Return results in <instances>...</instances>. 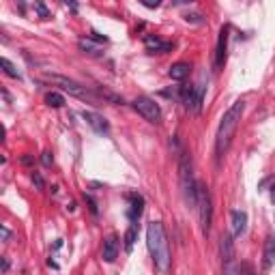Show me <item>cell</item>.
Here are the masks:
<instances>
[{
  "instance_id": "cell-1",
  "label": "cell",
  "mask_w": 275,
  "mask_h": 275,
  "mask_svg": "<svg viewBox=\"0 0 275 275\" xmlns=\"http://www.w3.org/2000/svg\"><path fill=\"white\" fill-rule=\"evenodd\" d=\"M147 245L150 252L155 267L159 273H168L172 265V254H170V243L166 236V228L161 222H150L147 226Z\"/></svg>"
},
{
  "instance_id": "cell-2",
  "label": "cell",
  "mask_w": 275,
  "mask_h": 275,
  "mask_svg": "<svg viewBox=\"0 0 275 275\" xmlns=\"http://www.w3.org/2000/svg\"><path fill=\"white\" fill-rule=\"evenodd\" d=\"M243 112H245V101H234L222 116V123L217 127V136H215V155H217V161H222V157L228 153Z\"/></svg>"
},
{
  "instance_id": "cell-3",
  "label": "cell",
  "mask_w": 275,
  "mask_h": 275,
  "mask_svg": "<svg viewBox=\"0 0 275 275\" xmlns=\"http://www.w3.org/2000/svg\"><path fill=\"white\" fill-rule=\"evenodd\" d=\"M179 176H181V191L183 198L190 207L198 204V183L193 179V164H191V155L187 150L181 153V164H179Z\"/></svg>"
},
{
  "instance_id": "cell-4",
  "label": "cell",
  "mask_w": 275,
  "mask_h": 275,
  "mask_svg": "<svg viewBox=\"0 0 275 275\" xmlns=\"http://www.w3.org/2000/svg\"><path fill=\"white\" fill-rule=\"evenodd\" d=\"M43 80H45V82H52L54 86H61L64 93L78 97V99H82V101H88V104H93V106L101 104L99 95L93 93L90 88H86V86H82L80 82H75V80H69V78H64V75H56V73H45Z\"/></svg>"
},
{
  "instance_id": "cell-5",
  "label": "cell",
  "mask_w": 275,
  "mask_h": 275,
  "mask_svg": "<svg viewBox=\"0 0 275 275\" xmlns=\"http://www.w3.org/2000/svg\"><path fill=\"white\" fill-rule=\"evenodd\" d=\"M198 213H200V228L202 234L209 236L211 233V222H213V200H211V191L204 183H198Z\"/></svg>"
},
{
  "instance_id": "cell-6",
  "label": "cell",
  "mask_w": 275,
  "mask_h": 275,
  "mask_svg": "<svg viewBox=\"0 0 275 275\" xmlns=\"http://www.w3.org/2000/svg\"><path fill=\"white\" fill-rule=\"evenodd\" d=\"M176 97L183 101L187 112L198 114L202 110V99H204V86H181L176 90Z\"/></svg>"
},
{
  "instance_id": "cell-7",
  "label": "cell",
  "mask_w": 275,
  "mask_h": 275,
  "mask_svg": "<svg viewBox=\"0 0 275 275\" xmlns=\"http://www.w3.org/2000/svg\"><path fill=\"white\" fill-rule=\"evenodd\" d=\"M131 106L150 125H159L161 123V107H159V104H155V99H150V97H138V99H133Z\"/></svg>"
},
{
  "instance_id": "cell-8",
  "label": "cell",
  "mask_w": 275,
  "mask_h": 275,
  "mask_svg": "<svg viewBox=\"0 0 275 275\" xmlns=\"http://www.w3.org/2000/svg\"><path fill=\"white\" fill-rule=\"evenodd\" d=\"M222 243H219V252H222V262H224V271L226 275H233V265H234V241L230 233L222 234Z\"/></svg>"
},
{
  "instance_id": "cell-9",
  "label": "cell",
  "mask_w": 275,
  "mask_h": 275,
  "mask_svg": "<svg viewBox=\"0 0 275 275\" xmlns=\"http://www.w3.org/2000/svg\"><path fill=\"white\" fill-rule=\"evenodd\" d=\"M228 35H230V28L224 26L219 30V37H217V47H215V71H222L224 64H226V50H228Z\"/></svg>"
},
{
  "instance_id": "cell-10",
  "label": "cell",
  "mask_w": 275,
  "mask_h": 275,
  "mask_svg": "<svg viewBox=\"0 0 275 275\" xmlns=\"http://www.w3.org/2000/svg\"><path fill=\"white\" fill-rule=\"evenodd\" d=\"M127 200H129L127 219L131 224H138V219L142 217V211H144V198L140 193H127Z\"/></svg>"
},
{
  "instance_id": "cell-11",
  "label": "cell",
  "mask_w": 275,
  "mask_h": 275,
  "mask_svg": "<svg viewBox=\"0 0 275 275\" xmlns=\"http://www.w3.org/2000/svg\"><path fill=\"white\" fill-rule=\"evenodd\" d=\"M144 47H147L148 54H166L172 50V43L159 39V37H155V35H147L144 37Z\"/></svg>"
},
{
  "instance_id": "cell-12",
  "label": "cell",
  "mask_w": 275,
  "mask_h": 275,
  "mask_svg": "<svg viewBox=\"0 0 275 275\" xmlns=\"http://www.w3.org/2000/svg\"><path fill=\"white\" fill-rule=\"evenodd\" d=\"M82 118H84L86 123H88L90 127L95 129L97 133H104V136H106V133H110V123H107L104 116L95 114V112H86V110H84V112H82Z\"/></svg>"
},
{
  "instance_id": "cell-13",
  "label": "cell",
  "mask_w": 275,
  "mask_h": 275,
  "mask_svg": "<svg viewBox=\"0 0 275 275\" xmlns=\"http://www.w3.org/2000/svg\"><path fill=\"white\" fill-rule=\"evenodd\" d=\"M116 256H118V236H116V234H110V236H107V239L104 241L101 258H104V262L112 265V262L116 260Z\"/></svg>"
},
{
  "instance_id": "cell-14",
  "label": "cell",
  "mask_w": 275,
  "mask_h": 275,
  "mask_svg": "<svg viewBox=\"0 0 275 275\" xmlns=\"http://www.w3.org/2000/svg\"><path fill=\"white\" fill-rule=\"evenodd\" d=\"M275 262V239L273 236H267L265 241V252H262V269L269 271Z\"/></svg>"
},
{
  "instance_id": "cell-15",
  "label": "cell",
  "mask_w": 275,
  "mask_h": 275,
  "mask_svg": "<svg viewBox=\"0 0 275 275\" xmlns=\"http://www.w3.org/2000/svg\"><path fill=\"white\" fill-rule=\"evenodd\" d=\"M233 234L234 236H241L247 228V213L245 211H233Z\"/></svg>"
},
{
  "instance_id": "cell-16",
  "label": "cell",
  "mask_w": 275,
  "mask_h": 275,
  "mask_svg": "<svg viewBox=\"0 0 275 275\" xmlns=\"http://www.w3.org/2000/svg\"><path fill=\"white\" fill-rule=\"evenodd\" d=\"M190 71H191V67L187 63H174L170 67V71H168V75L172 80H176V82H183V80L190 75Z\"/></svg>"
},
{
  "instance_id": "cell-17",
  "label": "cell",
  "mask_w": 275,
  "mask_h": 275,
  "mask_svg": "<svg viewBox=\"0 0 275 275\" xmlns=\"http://www.w3.org/2000/svg\"><path fill=\"white\" fill-rule=\"evenodd\" d=\"M78 47L82 50L84 54H90V56H101V43H97V41H93L88 37V39H80L78 41Z\"/></svg>"
},
{
  "instance_id": "cell-18",
  "label": "cell",
  "mask_w": 275,
  "mask_h": 275,
  "mask_svg": "<svg viewBox=\"0 0 275 275\" xmlns=\"http://www.w3.org/2000/svg\"><path fill=\"white\" fill-rule=\"evenodd\" d=\"M138 224H129V228H127V233H125V250L127 252H131V247H133V243H136V239H138Z\"/></svg>"
},
{
  "instance_id": "cell-19",
  "label": "cell",
  "mask_w": 275,
  "mask_h": 275,
  "mask_svg": "<svg viewBox=\"0 0 275 275\" xmlns=\"http://www.w3.org/2000/svg\"><path fill=\"white\" fill-rule=\"evenodd\" d=\"M0 67H2V71L9 75V78H13V80H20V73H18V69H15V64L9 61V58H0Z\"/></svg>"
},
{
  "instance_id": "cell-20",
  "label": "cell",
  "mask_w": 275,
  "mask_h": 275,
  "mask_svg": "<svg viewBox=\"0 0 275 275\" xmlns=\"http://www.w3.org/2000/svg\"><path fill=\"white\" fill-rule=\"evenodd\" d=\"M45 104L50 106V107H63L64 106V97L61 95V93H47L45 95Z\"/></svg>"
},
{
  "instance_id": "cell-21",
  "label": "cell",
  "mask_w": 275,
  "mask_h": 275,
  "mask_svg": "<svg viewBox=\"0 0 275 275\" xmlns=\"http://www.w3.org/2000/svg\"><path fill=\"white\" fill-rule=\"evenodd\" d=\"M35 11L41 15L43 20H47V18H50V11H47V7H45V4H43V2H35Z\"/></svg>"
},
{
  "instance_id": "cell-22",
  "label": "cell",
  "mask_w": 275,
  "mask_h": 275,
  "mask_svg": "<svg viewBox=\"0 0 275 275\" xmlns=\"http://www.w3.org/2000/svg\"><path fill=\"white\" fill-rule=\"evenodd\" d=\"M41 164L45 166V168H50V166L54 164V157H52V153H50V150H45V153H41Z\"/></svg>"
},
{
  "instance_id": "cell-23",
  "label": "cell",
  "mask_w": 275,
  "mask_h": 275,
  "mask_svg": "<svg viewBox=\"0 0 275 275\" xmlns=\"http://www.w3.org/2000/svg\"><path fill=\"white\" fill-rule=\"evenodd\" d=\"M84 200L88 202V209H90V213H93V215H97V213H99V209H97V202L93 200V196H88V193H84Z\"/></svg>"
},
{
  "instance_id": "cell-24",
  "label": "cell",
  "mask_w": 275,
  "mask_h": 275,
  "mask_svg": "<svg viewBox=\"0 0 275 275\" xmlns=\"http://www.w3.org/2000/svg\"><path fill=\"white\" fill-rule=\"evenodd\" d=\"M185 21H191V24H204V20H202V15L200 13H187L185 15Z\"/></svg>"
},
{
  "instance_id": "cell-25",
  "label": "cell",
  "mask_w": 275,
  "mask_h": 275,
  "mask_svg": "<svg viewBox=\"0 0 275 275\" xmlns=\"http://www.w3.org/2000/svg\"><path fill=\"white\" fill-rule=\"evenodd\" d=\"M32 183H35V185L39 187V190L43 187V176L39 174V172H32Z\"/></svg>"
},
{
  "instance_id": "cell-26",
  "label": "cell",
  "mask_w": 275,
  "mask_h": 275,
  "mask_svg": "<svg viewBox=\"0 0 275 275\" xmlns=\"http://www.w3.org/2000/svg\"><path fill=\"white\" fill-rule=\"evenodd\" d=\"M142 4H144V7H148V9H157L161 2H157V0H155V2H142Z\"/></svg>"
},
{
  "instance_id": "cell-27",
  "label": "cell",
  "mask_w": 275,
  "mask_h": 275,
  "mask_svg": "<svg viewBox=\"0 0 275 275\" xmlns=\"http://www.w3.org/2000/svg\"><path fill=\"white\" fill-rule=\"evenodd\" d=\"M9 234H11V233H9V228H7V226H2V239H4V241L9 239Z\"/></svg>"
},
{
  "instance_id": "cell-28",
  "label": "cell",
  "mask_w": 275,
  "mask_h": 275,
  "mask_svg": "<svg viewBox=\"0 0 275 275\" xmlns=\"http://www.w3.org/2000/svg\"><path fill=\"white\" fill-rule=\"evenodd\" d=\"M2 271H9V258H2Z\"/></svg>"
},
{
  "instance_id": "cell-29",
  "label": "cell",
  "mask_w": 275,
  "mask_h": 275,
  "mask_svg": "<svg viewBox=\"0 0 275 275\" xmlns=\"http://www.w3.org/2000/svg\"><path fill=\"white\" fill-rule=\"evenodd\" d=\"M67 7L71 9V11H78V4H75V2H67Z\"/></svg>"
},
{
  "instance_id": "cell-30",
  "label": "cell",
  "mask_w": 275,
  "mask_h": 275,
  "mask_svg": "<svg viewBox=\"0 0 275 275\" xmlns=\"http://www.w3.org/2000/svg\"><path fill=\"white\" fill-rule=\"evenodd\" d=\"M271 200H273V204H275V185L271 187Z\"/></svg>"
}]
</instances>
